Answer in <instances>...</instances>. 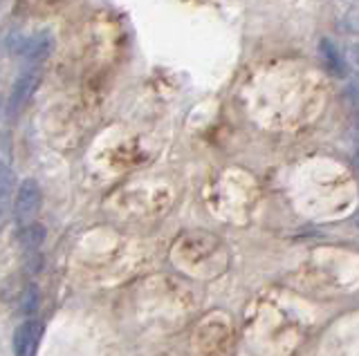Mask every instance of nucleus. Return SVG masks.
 <instances>
[{
	"instance_id": "obj_8",
	"label": "nucleus",
	"mask_w": 359,
	"mask_h": 356,
	"mask_svg": "<svg viewBox=\"0 0 359 356\" xmlns=\"http://www.w3.org/2000/svg\"><path fill=\"white\" fill-rule=\"evenodd\" d=\"M14 213V200L12 195H7V193H0V231L5 229L7 222H10V217Z\"/></svg>"
},
{
	"instance_id": "obj_3",
	"label": "nucleus",
	"mask_w": 359,
	"mask_h": 356,
	"mask_svg": "<svg viewBox=\"0 0 359 356\" xmlns=\"http://www.w3.org/2000/svg\"><path fill=\"white\" fill-rule=\"evenodd\" d=\"M38 208H40V189H38V184L34 180H25L21 184L18 193H16L14 217L23 226H27V224L34 222Z\"/></svg>"
},
{
	"instance_id": "obj_10",
	"label": "nucleus",
	"mask_w": 359,
	"mask_h": 356,
	"mask_svg": "<svg viewBox=\"0 0 359 356\" xmlns=\"http://www.w3.org/2000/svg\"><path fill=\"white\" fill-rule=\"evenodd\" d=\"M348 61H350V66L355 68V72H359V43L348 50Z\"/></svg>"
},
{
	"instance_id": "obj_12",
	"label": "nucleus",
	"mask_w": 359,
	"mask_h": 356,
	"mask_svg": "<svg viewBox=\"0 0 359 356\" xmlns=\"http://www.w3.org/2000/svg\"><path fill=\"white\" fill-rule=\"evenodd\" d=\"M355 222H357V226H359V211H357V215H355Z\"/></svg>"
},
{
	"instance_id": "obj_5",
	"label": "nucleus",
	"mask_w": 359,
	"mask_h": 356,
	"mask_svg": "<svg viewBox=\"0 0 359 356\" xmlns=\"http://www.w3.org/2000/svg\"><path fill=\"white\" fill-rule=\"evenodd\" d=\"M319 56L323 61L325 70L330 72L334 77H344L346 74V63H344V56H341L339 47L332 43L328 38H321L319 43Z\"/></svg>"
},
{
	"instance_id": "obj_9",
	"label": "nucleus",
	"mask_w": 359,
	"mask_h": 356,
	"mask_svg": "<svg viewBox=\"0 0 359 356\" xmlns=\"http://www.w3.org/2000/svg\"><path fill=\"white\" fill-rule=\"evenodd\" d=\"M21 305H23V312H27V314L36 312V307H38V291H36L34 285H29L25 291H23V301H21Z\"/></svg>"
},
{
	"instance_id": "obj_6",
	"label": "nucleus",
	"mask_w": 359,
	"mask_h": 356,
	"mask_svg": "<svg viewBox=\"0 0 359 356\" xmlns=\"http://www.w3.org/2000/svg\"><path fill=\"white\" fill-rule=\"evenodd\" d=\"M43 240H45V229L40 224H36V222L23 226L21 233H18L21 247L27 249V251H36L40 245H43Z\"/></svg>"
},
{
	"instance_id": "obj_7",
	"label": "nucleus",
	"mask_w": 359,
	"mask_h": 356,
	"mask_svg": "<svg viewBox=\"0 0 359 356\" xmlns=\"http://www.w3.org/2000/svg\"><path fill=\"white\" fill-rule=\"evenodd\" d=\"M14 184H16V175L7 164H0V193H7L12 195L14 193Z\"/></svg>"
},
{
	"instance_id": "obj_11",
	"label": "nucleus",
	"mask_w": 359,
	"mask_h": 356,
	"mask_svg": "<svg viewBox=\"0 0 359 356\" xmlns=\"http://www.w3.org/2000/svg\"><path fill=\"white\" fill-rule=\"evenodd\" d=\"M355 164H357V168H359V150L355 152Z\"/></svg>"
},
{
	"instance_id": "obj_4",
	"label": "nucleus",
	"mask_w": 359,
	"mask_h": 356,
	"mask_svg": "<svg viewBox=\"0 0 359 356\" xmlns=\"http://www.w3.org/2000/svg\"><path fill=\"white\" fill-rule=\"evenodd\" d=\"M43 338V323L27 320L14 331V350L16 356H36L38 343Z\"/></svg>"
},
{
	"instance_id": "obj_1",
	"label": "nucleus",
	"mask_w": 359,
	"mask_h": 356,
	"mask_svg": "<svg viewBox=\"0 0 359 356\" xmlns=\"http://www.w3.org/2000/svg\"><path fill=\"white\" fill-rule=\"evenodd\" d=\"M54 50V36L50 31H36L32 36L16 34L12 38V52L21 59H25L29 66H38Z\"/></svg>"
},
{
	"instance_id": "obj_2",
	"label": "nucleus",
	"mask_w": 359,
	"mask_h": 356,
	"mask_svg": "<svg viewBox=\"0 0 359 356\" xmlns=\"http://www.w3.org/2000/svg\"><path fill=\"white\" fill-rule=\"evenodd\" d=\"M38 83H40V70H38V66H29L27 70L21 72L18 79L14 81L10 101H7V117L14 119V117L21 115L23 108H25L32 96H34Z\"/></svg>"
}]
</instances>
